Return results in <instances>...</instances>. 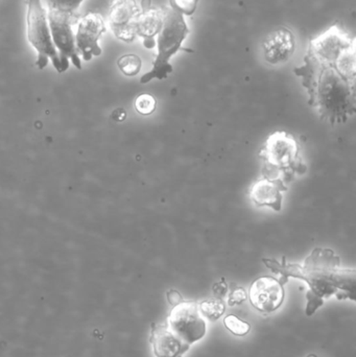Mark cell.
<instances>
[{
  "label": "cell",
  "instance_id": "cell-4",
  "mask_svg": "<svg viewBox=\"0 0 356 357\" xmlns=\"http://www.w3.org/2000/svg\"><path fill=\"white\" fill-rule=\"evenodd\" d=\"M259 155L265 162V171L284 172L288 177H292L293 173L307 172L299 155L298 142L286 132L278 131L270 135Z\"/></svg>",
  "mask_w": 356,
  "mask_h": 357
},
{
  "label": "cell",
  "instance_id": "cell-1",
  "mask_svg": "<svg viewBox=\"0 0 356 357\" xmlns=\"http://www.w3.org/2000/svg\"><path fill=\"white\" fill-rule=\"evenodd\" d=\"M324 102L346 105L355 91V39L339 24L311 40L304 65L295 69Z\"/></svg>",
  "mask_w": 356,
  "mask_h": 357
},
{
  "label": "cell",
  "instance_id": "cell-5",
  "mask_svg": "<svg viewBox=\"0 0 356 357\" xmlns=\"http://www.w3.org/2000/svg\"><path fill=\"white\" fill-rule=\"evenodd\" d=\"M47 19L52 43L60 59V73H65L69 68L70 62H72L77 69H82L81 58L77 52L75 33L72 29L73 24H75L77 20L67 15L54 12H47Z\"/></svg>",
  "mask_w": 356,
  "mask_h": 357
},
{
  "label": "cell",
  "instance_id": "cell-21",
  "mask_svg": "<svg viewBox=\"0 0 356 357\" xmlns=\"http://www.w3.org/2000/svg\"><path fill=\"white\" fill-rule=\"evenodd\" d=\"M227 291L228 287L225 283V280H222L221 282L217 283V284L213 287V293L217 296V298L225 297Z\"/></svg>",
  "mask_w": 356,
  "mask_h": 357
},
{
  "label": "cell",
  "instance_id": "cell-15",
  "mask_svg": "<svg viewBox=\"0 0 356 357\" xmlns=\"http://www.w3.org/2000/svg\"><path fill=\"white\" fill-rule=\"evenodd\" d=\"M199 310L203 318L208 319L210 322H215L225 314L226 304L222 298H212L199 303Z\"/></svg>",
  "mask_w": 356,
  "mask_h": 357
},
{
  "label": "cell",
  "instance_id": "cell-24",
  "mask_svg": "<svg viewBox=\"0 0 356 357\" xmlns=\"http://www.w3.org/2000/svg\"><path fill=\"white\" fill-rule=\"evenodd\" d=\"M309 357H317L316 356H309Z\"/></svg>",
  "mask_w": 356,
  "mask_h": 357
},
{
  "label": "cell",
  "instance_id": "cell-17",
  "mask_svg": "<svg viewBox=\"0 0 356 357\" xmlns=\"http://www.w3.org/2000/svg\"><path fill=\"white\" fill-rule=\"evenodd\" d=\"M224 324L226 328L236 337H245L251 331L250 323L238 318L234 314H229L224 319Z\"/></svg>",
  "mask_w": 356,
  "mask_h": 357
},
{
  "label": "cell",
  "instance_id": "cell-22",
  "mask_svg": "<svg viewBox=\"0 0 356 357\" xmlns=\"http://www.w3.org/2000/svg\"><path fill=\"white\" fill-rule=\"evenodd\" d=\"M167 299H169V304H171L173 307L183 301L182 296L180 295L177 291H173V289L167 293Z\"/></svg>",
  "mask_w": 356,
  "mask_h": 357
},
{
  "label": "cell",
  "instance_id": "cell-10",
  "mask_svg": "<svg viewBox=\"0 0 356 357\" xmlns=\"http://www.w3.org/2000/svg\"><path fill=\"white\" fill-rule=\"evenodd\" d=\"M150 343L156 357H182L190 348L169 329L167 322L162 325L153 323Z\"/></svg>",
  "mask_w": 356,
  "mask_h": 357
},
{
  "label": "cell",
  "instance_id": "cell-14",
  "mask_svg": "<svg viewBox=\"0 0 356 357\" xmlns=\"http://www.w3.org/2000/svg\"><path fill=\"white\" fill-rule=\"evenodd\" d=\"M46 12L67 15L79 21V8L84 0H41Z\"/></svg>",
  "mask_w": 356,
  "mask_h": 357
},
{
  "label": "cell",
  "instance_id": "cell-20",
  "mask_svg": "<svg viewBox=\"0 0 356 357\" xmlns=\"http://www.w3.org/2000/svg\"><path fill=\"white\" fill-rule=\"evenodd\" d=\"M246 300L247 293L245 289L238 287V285L232 284L231 291H230L229 297H228V305H240V304L244 303Z\"/></svg>",
  "mask_w": 356,
  "mask_h": 357
},
{
  "label": "cell",
  "instance_id": "cell-19",
  "mask_svg": "<svg viewBox=\"0 0 356 357\" xmlns=\"http://www.w3.org/2000/svg\"><path fill=\"white\" fill-rule=\"evenodd\" d=\"M199 0H171V8L182 13L184 16H192L198 8Z\"/></svg>",
  "mask_w": 356,
  "mask_h": 357
},
{
  "label": "cell",
  "instance_id": "cell-6",
  "mask_svg": "<svg viewBox=\"0 0 356 357\" xmlns=\"http://www.w3.org/2000/svg\"><path fill=\"white\" fill-rule=\"evenodd\" d=\"M169 329L184 343L192 345L206 335V322L196 301H182L173 306L167 320Z\"/></svg>",
  "mask_w": 356,
  "mask_h": 357
},
{
  "label": "cell",
  "instance_id": "cell-2",
  "mask_svg": "<svg viewBox=\"0 0 356 357\" xmlns=\"http://www.w3.org/2000/svg\"><path fill=\"white\" fill-rule=\"evenodd\" d=\"M189 33V27L182 13L171 8H164L162 25L157 39L158 54L153 63L152 70L140 79L142 84L148 83L153 79H167V75L173 73L169 60L182 50V44Z\"/></svg>",
  "mask_w": 356,
  "mask_h": 357
},
{
  "label": "cell",
  "instance_id": "cell-7",
  "mask_svg": "<svg viewBox=\"0 0 356 357\" xmlns=\"http://www.w3.org/2000/svg\"><path fill=\"white\" fill-rule=\"evenodd\" d=\"M106 31V23L98 13L89 12L85 16L79 17L75 33V44L79 56L86 62L102 54L100 39Z\"/></svg>",
  "mask_w": 356,
  "mask_h": 357
},
{
  "label": "cell",
  "instance_id": "cell-23",
  "mask_svg": "<svg viewBox=\"0 0 356 357\" xmlns=\"http://www.w3.org/2000/svg\"><path fill=\"white\" fill-rule=\"evenodd\" d=\"M114 119H116V121H123L125 119V110L115 111Z\"/></svg>",
  "mask_w": 356,
  "mask_h": 357
},
{
  "label": "cell",
  "instance_id": "cell-9",
  "mask_svg": "<svg viewBox=\"0 0 356 357\" xmlns=\"http://www.w3.org/2000/svg\"><path fill=\"white\" fill-rule=\"evenodd\" d=\"M284 289L281 281L272 277H261L252 283L249 291L251 304L261 312H273L284 303Z\"/></svg>",
  "mask_w": 356,
  "mask_h": 357
},
{
  "label": "cell",
  "instance_id": "cell-18",
  "mask_svg": "<svg viewBox=\"0 0 356 357\" xmlns=\"http://www.w3.org/2000/svg\"><path fill=\"white\" fill-rule=\"evenodd\" d=\"M136 110L142 115H150L156 109V100L150 94H141L135 102Z\"/></svg>",
  "mask_w": 356,
  "mask_h": 357
},
{
  "label": "cell",
  "instance_id": "cell-3",
  "mask_svg": "<svg viewBox=\"0 0 356 357\" xmlns=\"http://www.w3.org/2000/svg\"><path fill=\"white\" fill-rule=\"evenodd\" d=\"M25 3L27 8V40L38 52L36 66L44 69L50 60L56 70L60 73V59L52 43L45 6L41 0H25Z\"/></svg>",
  "mask_w": 356,
  "mask_h": 357
},
{
  "label": "cell",
  "instance_id": "cell-11",
  "mask_svg": "<svg viewBox=\"0 0 356 357\" xmlns=\"http://www.w3.org/2000/svg\"><path fill=\"white\" fill-rule=\"evenodd\" d=\"M265 59L271 64L284 63L291 59L296 48V40L292 31L281 27L265 38L263 44Z\"/></svg>",
  "mask_w": 356,
  "mask_h": 357
},
{
  "label": "cell",
  "instance_id": "cell-13",
  "mask_svg": "<svg viewBox=\"0 0 356 357\" xmlns=\"http://www.w3.org/2000/svg\"><path fill=\"white\" fill-rule=\"evenodd\" d=\"M142 12L136 23V36L144 38V45L153 48L156 45L154 37L158 35L162 25L164 8H154L150 6V0H142Z\"/></svg>",
  "mask_w": 356,
  "mask_h": 357
},
{
  "label": "cell",
  "instance_id": "cell-12",
  "mask_svg": "<svg viewBox=\"0 0 356 357\" xmlns=\"http://www.w3.org/2000/svg\"><path fill=\"white\" fill-rule=\"evenodd\" d=\"M286 190L281 178H263L257 181L250 190L255 205L268 206L276 211L281 210L282 191Z\"/></svg>",
  "mask_w": 356,
  "mask_h": 357
},
{
  "label": "cell",
  "instance_id": "cell-8",
  "mask_svg": "<svg viewBox=\"0 0 356 357\" xmlns=\"http://www.w3.org/2000/svg\"><path fill=\"white\" fill-rule=\"evenodd\" d=\"M142 8L136 0H112L109 24L117 39L131 43L135 40L136 23Z\"/></svg>",
  "mask_w": 356,
  "mask_h": 357
},
{
  "label": "cell",
  "instance_id": "cell-16",
  "mask_svg": "<svg viewBox=\"0 0 356 357\" xmlns=\"http://www.w3.org/2000/svg\"><path fill=\"white\" fill-rule=\"evenodd\" d=\"M117 65H118L119 69L123 75H127V77H134V75L139 73L142 62L141 59L137 54H129L121 56L119 60L117 61Z\"/></svg>",
  "mask_w": 356,
  "mask_h": 357
}]
</instances>
